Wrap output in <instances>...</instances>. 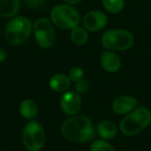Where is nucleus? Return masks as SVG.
I'll return each mask as SVG.
<instances>
[{
	"label": "nucleus",
	"instance_id": "nucleus-1",
	"mask_svg": "<svg viewBox=\"0 0 151 151\" xmlns=\"http://www.w3.org/2000/svg\"><path fill=\"white\" fill-rule=\"evenodd\" d=\"M63 137L74 143H85L92 141L96 129L92 120L85 115H74L66 119L61 126Z\"/></svg>",
	"mask_w": 151,
	"mask_h": 151
},
{
	"label": "nucleus",
	"instance_id": "nucleus-2",
	"mask_svg": "<svg viewBox=\"0 0 151 151\" xmlns=\"http://www.w3.org/2000/svg\"><path fill=\"white\" fill-rule=\"evenodd\" d=\"M33 32L32 20L22 15L12 17L4 28V38L12 46H19L26 42Z\"/></svg>",
	"mask_w": 151,
	"mask_h": 151
},
{
	"label": "nucleus",
	"instance_id": "nucleus-3",
	"mask_svg": "<svg viewBox=\"0 0 151 151\" xmlns=\"http://www.w3.org/2000/svg\"><path fill=\"white\" fill-rule=\"evenodd\" d=\"M150 124V110L144 106H138L123 117L119 123V130L127 136H134L142 132Z\"/></svg>",
	"mask_w": 151,
	"mask_h": 151
},
{
	"label": "nucleus",
	"instance_id": "nucleus-4",
	"mask_svg": "<svg viewBox=\"0 0 151 151\" xmlns=\"http://www.w3.org/2000/svg\"><path fill=\"white\" fill-rule=\"evenodd\" d=\"M134 37L132 32L125 28H111L106 30L101 38V44L106 50L125 51L132 48Z\"/></svg>",
	"mask_w": 151,
	"mask_h": 151
},
{
	"label": "nucleus",
	"instance_id": "nucleus-5",
	"mask_svg": "<svg viewBox=\"0 0 151 151\" xmlns=\"http://www.w3.org/2000/svg\"><path fill=\"white\" fill-rule=\"evenodd\" d=\"M50 21L54 26L64 30H72L80 26L81 15L78 10L69 4H59L50 11Z\"/></svg>",
	"mask_w": 151,
	"mask_h": 151
},
{
	"label": "nucleus",
	"instance_id": "nucleus-6",
	"mask_svg": "<svg viewBox=\"0 0 151 151\" xmlns=\"http://www.w3.org/2000/svg\"><path fill=\"white\" fill-rule=\"evenodd\" d=\"M22 142L28 151H39L45 143V133L42 126L35 120H30L23 129Z\"/></svg>",
	"mask_w": 151,
	"mask_h": 151
},
{
	"label": "nucleus",
	"instance_id": "nucleus-7",
	"mask_svg": "<svg viewBox=\"0 0 151 151\" xmlns=\"http://www.w3.org/2000/svg\"><path fill=\"white\" fill-rule=\"evenodd\" d=\"M33 33L35 42L40 48L50 49L56 41V35L50 19L41 17L33 23Z\"/></svg>",
	"mask_w": 151,
	"mask_h": 151
},
{
	"label": "nucleus",
	"instance_id": "nucleus-8",
	"mask_svg": "<svg viewBox=\"0 0 151 151\" xmlns=\"http://www.w3.org/2000/svg\"><path fill=\"white\" fill-rule=\"evenodd\" d=\"M108 24V16L100 10H92L88 12L82 18L83 27L88 32H98L104 29Z\"/></svg>",
	"mask_w": 151,
	"mask_h": 151
},
{
	"label": "nucleus",
	"instance_id": "nucleus-9",
	"mask_svg": "<svg viewBox=\"0 0 151 151\" xmlns=\"http://www.w3.org/2000/svg\"><path fill=\"white\" fill-rule=\"evenodd\" d=\"M60 108L62 111L68 116H74L79 113L82 106L81 95L76 91H66L63 93L60 98Z\"/></svg>",
	"mask_w": 151,
	"mask_h": 151
},
{
	"label": "nucleus",
	"instance_id": "nucleus-10",
	"mask_svg": "<svg viewBox=\"0 0 151 151\" xmlns=\"http://www.w3.org/2000/svg\"><path fill=\"white\" fill-rule=\"evenodd\" d=\"M138 107V100L132 96H119L111 104L112 111L119 115H127Z\"/></svg>",
	"mask_w": 151,
	"mask_h": 151
},
{
	"label": "nucleus",
	"instance_id": "nucleus-11",
	"mask_svg": "<svg viewBox=\"0 0 151 151\" xmlns=\"http://www.w3.org/2000/svg\"><path fill=\"white\" fill-rule=\"evenodd\" d=\"M100 63L102 68L105 72L110 73H117L118 71H119L122 65L120 57L115 51L106 50L101 53Z\"/></svg>",
	"mask_w": 151,
	"mask_h": 151
},
{
	"label": "nucleus",
	"instance_id": "nucleus-12",
	"mask_svg": "<svg viewBox=\"0 0 151 151\" xmlns=\"http://www.w3.org/2000/svg\"><path fill=\"white\" fill-rule=\"evenodd\" d=\"M71 81L68 75L64 73H56L52 75L49 81L50 88L57 93H65L71 87Z\"/></svg>",
	"mask_w": 151,
	"mask_h": 151
},
{
	"label": "nucleus",
	"instance_id": "nucleus-13",
	"mask_svg": "<svg viewBox=\"0 0 151 151\" xmlns=\"http://www.w3.org/2000/svg\"><path fill=\"white\" fill-rule=\"evenodd\" d=\"M96 132L102 139L110 141L117 136L118 127L116 124L111 120H103L96 125Z\"/></svg>",
	"mask_w": 151,
	"mask_h": 151
},
{
	"label": "nucleus",
	"instance_id": "nucleus-14",
	"mask_svg": "<svg viewBox=\"0 0 151 151\" xmlns=\"http://www.w3.org/2000/svg\"><path fill=\"white\" fill-rule=\"evenodd\" d=\"M20 10V0H0V16L12 18Z\"/></svg>",
	"mask_w": 151,
	"mask_h": 151
},
{
	"label": "nucleus",
	"instance_id": "nucleus-15",
	"mask_svg": "<svg viewBox=\"0 0 151 151\" xmlns=\"http://www.w3.org/2000/svg\"><path fill=\"white\" fill-rule=\"evenodd\" d=\"M19 113L24 119L32 120L38 113L37 104L32 99H24L19 104Z\"/></svg>",
	"mask_w": 151,
	"mask_h": 151
},
{
	"label": "nucleus",
	"instance_id": "nucleus-16",
	"mask_svg": "<svg viewBox=\"0 0 151 151\" xmlns=\"http://www.w3.org/2000/svg\"><path fill=\"white\" fill-rule=\"evenodd\" d=\"M70 37L72 42L78 46H82L88 41V32L83 27H76L71 30Z\"/></svg>",
	"mask_w": 151,
	"mask_h": 151
},
{
	"label": "nucleus",
	"instance_id": "nucleus-17",
	"mask_svg": "<svg viewBox=\"0 0 151 151\" xmlns=\"http://www.w3.org/2000/svg\"><path fill=\"white\" fill-rule=\"evenodd\" d=\"M125 0H102L104 8L111 14L120 13L125 8Z\"/></svg>",
	"mask_w": 151,
	"mask_h": 151
},
{
	"label": "nucleus",
	"instance_id": "nucleus-18",
	"mask_svg": "<svg viewBox=\"0 0 151 151\" xmlns=\"http://www.w3.org/2000/svg\"><path fill=\"white\" fill-rule=\"evenodd\" d=\"M90 151H115V149L108 141L99 139L92 142Z\"/></svg>",
	"mask_w": 151,
	"mask_h": 151
},
{
	"label": "nucleus",
	"instance_id": "nucleus-19",
	"mask_svg": "<svg viewBox=\"0 0 151 151\" xmlns=\"http://www.w3.org/2000/svg\"><path fill=\"white\" fill-rule=\"evenodd\" d=\"M68 77L72 82H78L81 80L84 79V71L80 66H74L70 69L68 73Z\"/></svg>",
	"mask_w": 151,
	"mask_h": 151
},
{
	"label": "nucleus",
	"instance_id": "nucleus-20",
	"mask_svg": "<svg viewBox=\"0 0 151 151\" xmlns=\"http://www.w3.org/2000/svg\"><path fill=\"white\" fill-rule=\"evenodd\" d=\"M74 88H75L74 91H76L78 94H80V95L84 94V93H86L89 89V82H88V80L82 79L80 81L75 83Z\"/></svg>",
	"mask_w": 151,
	"mask_h": 151
},
{
	"label": "nucleus",
	"instance_id": "nucleus-21",
	"mask_svg": "<svg viewBox=\"0 0 151 151\" xmlns=\"http://www.w3.org/2000/svg\"><path fill=\"white\" fill-rule=\"evenodd\" d=\"M44 0H24L25 5L31 10H40L44 6Z\"/></svg>",
	"mask_w": 151,
	"mask_h": 151
},
{
	"label": "nucleus",
	"instance_id": "nucleus-22",
	"mask_svg": "<svg viewBox=\"0 0 151 151\" xmlns=\"http://www.w3.org/2000/svg\"><path fill=\"white\" fill-rule=\"evenodd\" d=\"M6 57H7L6 50L4 48L0 47V63L4 62L6 59Z\"/></svg>",
	"mask_w": 151,
	"mask_h": 151
},
{
	"label": "nucleus",
	"instance_id": "nucleus-23",
	"mask_svg": "<svg viewBox=\"0 0 151 151\" xmlns=\"http://www.w3.org/2000/svg\"><path fill=\"white\" fill-rule=\"evenodd\" d=\"M65 4H72V5H75V4H80L82 0H63Z\"/></svg>",
	"mask_w": 151,
	"mask_h": 151
},
{
	"label": "nucleus",
	"instance_id": "nucleus-24",
	"mask_svg": "<svg viewBox=\"0 0 151 151\" xmlns=\"http://www.w3.org/2000/svg\"><path fill=\"white\" fill-rule=\"evenodd\" d=\"M0 41H1V39H0Z\"/></svg>",
	"mask_w": 151,
	"mask_h": 151
}]
</instances>
